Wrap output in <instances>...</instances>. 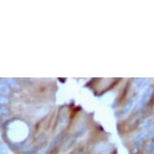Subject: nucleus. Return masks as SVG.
Here are the masks:
<instances>
[{
	"label": "nucleus",
	"instance_id": "obj_7",
	"mask_svg": "<svg viewBox=\"0 0 154 154\" xmlns=\"http://www.w3.org/2000/svg\"><path fill=\"white\" fill-rule=\"evenodd\" d=\"M68 123V118L66 116V115H62L61 116V117L59 118V127L60 128H63L64 127H66V125Z\"/></svg>",
	"mask_w": 154,
	"mask_h": 154
},
{
	"label": "nucleus",
	"instance_id": "obj_1",
	"mask_svg": "<svg viewBox=\"0 0 154 154\" xmlns=\"http://www.w3.org/2000/svg\"><path fill=\"white\" fill-rule=\"evenodd\" d=\"M154 92V87L153 86H148L144 89L141 94L140 95L138 99L137 100V103L135 105V110L136 111H139L142 109L145 105H146L149 101L151 99L152 95Z\"/></svg>",
	"mask_w": 154,
	"mask_h": 154
},
{
	"label": "nucleus",
	"instance_id": "obj_6",
	"mask_svg": "<svg viewBox=\"0 0 154 154\" xmlns=\"http://www.w3.org/2000/svg\"><path fill=\"white\" fill-rule=\"evenodd\" d=\"M152 122H153V118H152V117L145 119V120L143 122V124H141V126H140L141 130H144V129L149 128L150 126L152 125Z\"/></svg>",
	"mask_w": 154,
	"mask_h": 154
},
{
	"label": "nucleus",
	"instance_id": "obj_3",
	"mask_svg": "<svg viewBox=\"0 0 154 154\" xmlns=\"http://www.w3.org/2000/svg\"><path fill=\"white\" fill-rule=\"evenodd\" d=\"M110 149V145L106 142H100L94 147L93 152L94 154H102L107 152Z\"/></svg>",
	"mask_w": 154,
	"mask_h": 154
},
{
	"label": "nucleus",
	"instance_id": "obj_9",
	"mask_svg": "<svg viewBox=\"0 0 154 154\" xmlns=\"http://www.w3.org/2000/svg\"><path fill=\"white\" fill-rule=\"evenodd\" d=\"M75 154H83V152H77V153Z\"/></svg>",
	"mask_w": 154,
	"mask_h": 154
},
{
	"label": "nucleus",
	"instance_id": "obj_4",
	"mask_svg": "<svg viewBox=\"0 0 154 154\" xmlns=\"http://www.w3.org/2000/svg\"><path fill=\"white\" fill-rule=\"evenodd\" d=\"M149 79H137L134 81V86L136 90H142L144 87H146Z\"/></svg>",
	"mask_w": 154,
	"mask_h": 154
},
{
	"label": "nucleus",
	"instance_id": "obj_5",
	"mask_svg": "<svg viewBox=\"0 0 154 154\" xmlns=\"http://www.w3.org/2000/svg\"><path fill=\"white\" fill-rule=\"evenodd\" d=\"M134 103H135V99H131L124 105V107H123L121 111H120V115H121L122 116H125V115H127L128 113H129V111H131V108H133Z\"/></svg>",
	"mask_w": 154,
	"mask_h": 154
},
{
	"label": "nucleus",
	"instance_id": "obj_8",
	"mask_svg": "<svg viewBox=\"0 0 154 154\" xmlns=\"http://www.w3.org/2000/svg\"><path fill=\"white\" fill-rule=\"evenodd\" d=\"M146 151L149 154L154 153V142H150L147 144Z\"/></svg>",
	"mask_w": 154,
	"mask_h": 154
},
{
	"label": "nucleus",
	"instance_id": "obj_2",
	"mask_svg": "<svg viewBox=\"0 0 154 154\" xmlns=\"http://www.w3.org/2000/svg\"><path fill=\"white\" fill-rule=\"evenodd\" d=\"M154 137V127L152 128H149L148 129H144L141 130L140 132L137 134L136 137H134V141L139 142L142 140L145 139V138H149V137Z\"/></svg>",
	"mask_w": 154,
	"mask_h": 154
}]
</instances>
